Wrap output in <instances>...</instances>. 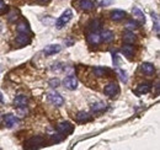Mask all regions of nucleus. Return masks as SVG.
I'll return each mask as SVG.
<instances>
[{
    "label": "nucleus",
    "mask_w": 160,
    "mask_h": 150,
    "mask_svg": "<svg viewBox=\"0 0 160 150\" xmlns=\"http://www.w3.org/2000/svg\"><path fill=\"white\" fill-rule=\"evenodd\" d=\"M38 4H48L51 0H36Z\"/></svg>",
    "instance_id": "31"
},
{
    "label": "nucleus",
    "mask_w": 160,
    "mask_h": 150,
    "mask_svg": "<svg viewBox=\"0 0 160 150\" xmlns=\"http://www.w3.org/2000/svg\"><path fill=\"white\" fill-rule=\"evenodd\" d=\"M74 131V126L69 122H62L57 126V133H59L63 138L68 137L69 134H72Z\"/></svg>",
    "instance_id": "3"
},
{
    "label": "nucleus",
    "mask_w": 160,
    "mask_h": 150,
    "mask_svg": "<svg viewBox=\"0 0 160 150\" xmlns=\"http://www.w3.org/2000/svg\"><path fill=\"white\" fill-rule=\"evenodd\" d=\"M63 84H64L65 89H68V90H77L78 89V79L75 76H73V75L67 76L63 80Z\"/></svg>",
    "instance_id": "5"
},
{
    "label": "nucleus",
    "mask_w": 160,
    "mask_h": 150,
    "mask_svg": "<svg viewBox=\"0 0 160 150\" xmlns=\"http://www.w3.org/2000/svg\"><path fill=\"white\" fill-rule=\"evenodd\" d=\"M5 11H6V6H5L4 1H2V0H0V14H4Z\"/></svg>",
    "instance_id": "30"
},
{
    "label": "nucleus",
    "mask_w": 160,
    "mask_h": 150,
    "mask_svg": "<svg viewBox=\"0 0 160 150\" xmlns=\"http://www.w3.org/2000/svg\"><path fill=\"white\" fill-rule=\"evenodd\" d=\"M47 100L53 105V106H57V107H60V106H63V103H64V98H63V96L58 92H56V91H52V92H48L47 94Z\"/></svg>",
    "instance_id": "4"
},
{
    "label": "nucleus",
    "mask_w": 160,
    "mask_h": 150,
    "mask_svg": "<svg viewBox=\"0 0 160 150\" xmlns=\"http://www.w3.org/2000/svg\"><path fill=\"white\" fill-rule=\"evenodd\" d=\"M91 119V116L85 111H80L78 114H77V121L79 123H85V122H89Z\"/></svg>",
    "instance_id": "20"
},
{
    "label": "nucleus",
    "mask_w": 160,
    "mask_h": 150,
    "mask_svg": "<svg viewBox=\"0 0 160 150\" xmlns=\"http://www.w3.org/2000/svg\"><path fill=\"white\" fill-rule=\"evenodd\" d=\"M116 72H117V74H118V76H120L121 81L126 84V82L128 81V76H127V73H126V72H123L122 69H116Z\"/></svg>",
    "instance_id": "25"
},
{
    "label": "nucleus",
    "mask_w": 160,
    "mask_h": 150,
    "mask_svg": "<svg viewBox=\"0 0 160 150\" xmlns=\"http://www.w3.org/2000/svg\"><path fill=\"white\" fill-rule=\"evenodd\" d=\"M0 102H4V97H2V94L0 92Z\"/></svg>",
    "instance_id": "32"
},
{
    "label": "nucleus",
    "mask_w": 160,
    "mask_h": 150,
    "mask_svg": "<svg viewBox=\"0 0 160 150\" xmlns=\"http://www.w3.org/2000/svg\"><path fill=\"white\" fill-rule=\"evenodd\" d=\"M78 6L84 11H91L95 8V4L92 0H79Z\"/></svg>",
    "instance_id": "13"
},
{
    "label": "nucleus",
    "mask_w": 160,
    "mask_h": 150,
    "mask_svg": "<svg viewBox=\"0 0 160 150\" xmlns=\"http://www.w3.org/2000/svg\"><path fill=\"white\" fill-rule=\"evenodd\" d=\"M138 27V23L137 22H134V21H128L127 22V28H129V30H136Z\"/></svg>",
    "instance_id": "28"
},
{
    "label": "nucleus",
    "mask_w": 160,
    "mask_h": 150,
    "mask_svg": "<svg viewBox=\"0 0 160 150\" xmlns=\"http://www.w3.org/2000/svg\"><path fill=\"white\" fill-rule=\"evenodd\" d=\"M103 92H105V95H107L110 97H113V96H116L120 92V88H118V85L116 82H110V84H107L105 86Z\"/></svg>",
    "instance_id": "6"
},
{
    "label": "nucleus",
    "mask_w": 160,
    "mask_h": 150,
    "mask_svg": "<svg viewBox=\"0 0 160 150\" xmlns=\"http://www.w3.org/2000/svg\"><path fill=\"white\" fill-rule=\"evenodd\" d=\"M18 32H19V33H26V35L32 36L31 30H30V27H28V25H27L26 22H21V23L18 25Z\"/></svg>",
    "instance_id": "21"
},
{
    "label": "nucleus",
    "mask_w": 160,
    "mask_h": 150,
    "mask_svg": "<svg viewBox=\"0 0 160 150\" xmlns=\"http://www.w3.org/2000/svg\"><path fill=\"white\" fill-rule=\"evenodd\" d=\"M30 42H31V36L26 33H19L18 37L15 38V43L18 47H23L26 44H30Z\"/></svg>",
    "instance_id": "9"
},
{
    "label": "nucleus",
    "mask_w": 160,
    "mask_h": 150,
    "mask_svg": "<svg viewBox=\"0 0 160 150\" xmlns=\"http://www.w3.org/2000/svg\"><path fill=\"white\" fill-rule=\"evenodd\" d=\"M86 39H88V43L91 44V46H98V44H100L101 43V36L96 32V31L90 32V33L88 35Z\"/></svg>",
    "instance_id": "11"
},
{
    "label": "nucleus",
    "mask_w": 160,
    "mask_h": 150,
    "mask_svg": "<svg viewBox=\"0 0 160 150\" xmlns=\"http://www.w3.org/2000/svg\"><path fill=\"white\" fill-rule=\"evenodd\" d=\"M123 41L126 43H133L136 41V36H134V33L132 31H126L123 33Z\"/></svg>",
    "instance_id": "23"
},
{
    "label": "nucleus",
    "mask_w": 160,
    "mask_h": 150,
    "mask_svg": "<svg viewBox=\"0 0 160 150\" xmlns=\"http://www.w3.org/2000/svg\"><path fill=\"white\" fill-rule=\"evenodd\" d=\"M153 15V21H154V28H155V33H157V36H159V18H158V15L157 14H152Z\"/></svg>",
    "instance_id": "26"
},
{
    "label": "nucleus",
    "mask_w": 160,
    "mask_h": 150,
    "mask_svg": "<svg viewBox=\"0 0 160 150\" xmlns=\"http://www.w3.org/2000/svg\"><path fill=\"white\" fill-rule=\"evenodd\" d=\"M113 2V0H99V5L100 6H108V5H111Z\"/></svg>",
    "instance_id": "29"
},
{
    "label": "nucleus",
    "mask_w": 160,
    "mask_h": 150,
    "mask_svg": "<svg viewBox=\"0 0 160 150\" xmlns=\"http://www.w3.org/2000/svg\"><path fill=\"white\" fill-rule=\"evenodd\" d=\"M132 14H133L134 19L140 21V23H145V16H144V14H143V11H142L140 9H138V8H133Z\"/></svg>",
    "instance_id": "19"
},
{
    "label": "nucleus",
    "mask_w": 160,
    "mask_h": 150,
    "mask_svg": "<svg viewBox=\"0 0 160 150\" xmlns=\"http://www.w3.org/2000/svg\"><path fill=\"white\" fill-rule=\"evenodd\" d=\"M91 110H92V112H95V113L102 112V111H105V110H106V105H105L103 102H96V103H92V105H91Z\"/></svg>",
    "instance_id": "22"
},
{
    "label": "nucleus",
    "mask_w": 160,
    "mask_h": 150,
    "mask_svg": "<svg viewBox=\"0 0 160 150\" xmlns=\"http://www.w3.org/2000/svg\"><path fill=\"white\" fill-rule=\"evenodd\" d=\"M72 19H73V11H72L70 9H68V10H65L59 18H58V20L56 21V27H57L58 30L63 28Z\"/></svg>",
    "instance_id": "2"
},
{
    "label": "nucleus",
    "mask_w": 160,
    "mask_h": 150,
    "mask_svg": "<svg viewBox=\"0 0 160 150\" xmlns=\"http://www.w3.org/2000/svg\"><path fill=\"white\" fill-rule=\"evenodd\" d=\"M100 36H101V41H103L105 43H110V42H112L113 38H115L113 32H112V31H108V30L102 31V33H101Z\"/></svg>",
    "instance_id": "17"
},
{
    "label": "nucleus",
    "mask_w": 160,
    "mask_h": 150,
    "mask_svg": "<svg viewBox=\"0 0 160 150\" xmlns=\"http://www.w3.org/2000/svg\"><path fill=\"white\" fill-rule=\"evenodd\" d=\"M92 73L98 78H107L112 74V72L108 68H103V67H94L92 68Z\"/></svg>",
    "instance_id": "8"
},
{
    "label": "nucleus",
    "mask_w": 160,
    "mask_h": 150,
    "mask_svg": "<svg viewBox=\"0 0 160 150\" xmlns=\"http://www.w3.org/2000/svg\"><path fill=\"white\" fill-rule=\"evenodd\" d=\"M140 70L142 73L145 75H153L155 73V67L152 63H143L140 65Z\"/></svg>",
    "instance_id": "15"
},
{
    "label": "nucleus",
    "mask_w": 160,
    "mask_h": 150,
    "mask_svg": "<svg viewBox=\"0 0 160 150\" xmlns=\"http://www.w3.org/2000/svg\"><path fill=\"white\" fill-rule=\"evenodd\" d=\"M60 84V80L58 78H54V79H51L49 80V86L51 88H58Z\"/></svg>",
    "instance_id": "27"
},
{
    "label": "nucleus",
    "mask_w": 160,
    "mask_h": 150,
    "mask_svg": "<svg viewBox=\"0 0 160 150\" xmlns=\"http://www.w3.org/2000/svg\"><path fill=\"white\" fill-rule=\"evenodd\" d=\"M62 51V47L59 44H49V46H46L44 49H43V53L44 56L49 57V56H54L57 53H59Z\"/></svg>",
    "instance_id": "10"
},
{
    "label": "nucleus",
    "mask_w": 160,
    "mask_h": 150,
    "mask_svg": "<svg viewBox=\"0 0 160 150\" xmlns=\"http://www.w3.org/2000/svg\"><path fill=\"white\" fill-rule=\"evenodd\" d=\"M1 31H2V23L0 22V32H1Z\"/></svg>",
    "instance_id": "33"
},
{
    "label": "nucleus",
    "mask_w": 160,
    "mask_h": 150,
    "mask_svg": "<svg viewBox=\"0 0 160 150\" xmlns=\"http://www.w3.org/2000/svg\"><path fill=\"white\" fill-rule=\"evenodd\" d=\"M124 16H126V12L123 10H113L110 14V18L113 21H121L122 19H124Z\"/></svg>",
    "instance_id": "18"
},
{
    "label": "nucleus",
    "mask_w": 160,
    "mask_h": 150,
    "mask_svg": "<svg viewBox=\"0 0 160 150\" xmlns=\"http://www.w3.org/2000/svg\"><path fill=\"white\" fill-rule=\"evenodd\" d=\"M46 144H47V142L43 135H35L25 143V148L26 149H38V148L46 147Z\"/></svg>",
    "instance_id": "1"
},
{
    "label": "nucleus",
    "mask_w": 160,
    "mask_h": 150,
    "mask_svg": "<svg viewBox=\"0 0 160 150\" xmlns=\"http://www.w3.org/2000/svg\"><path fill=\"white\" fill-rule=\"evenodd\" d=\"M27 102H28V98H27L26 95H18V96L15 97V100H14V106H15L16 108L26 107Z\"/></svg>",
    "instance_id": "12"
},
{
    "label": "nucleus",
    "mask_w": 160,
    "mask_h": 150,
    "mask_svg": "<svg viewBox=\"0 0 160 150\" xmlns=\"http://www.w3.org/2000/svg\"><path fill=\"white\" fill-rule=\"evenodd\" d=\"M100 27H101V22H100V20L99 19L92 20V21L89 23V28H90L91 31H98Z\"/></svg>",
    "instance_id": "24"
},
{
    "label": "nucleus",
    "mask_w": 160,
    "mask_h": 150,
    "mask_svg": "<svg viewBox=\"0 0 160 150\" xmlns=\"http://www.w3.org/2000/svg\"><path fill=\"white\" fill-rule=\"evenodd\" d=\"M122 54L124 57H127L128 59H132L133 58V54H134V48L128 43V44H124L122 47Z\"/></svg>",
    "instance_id": "16"
},
{
    "label": "nucleus",
    "mask_w": 160,
    "mask_h": 150,
    "mask_svg": "<svg viewBox=\"0 0 160 150\" xmlns=\"http://www.w3.org/2000/svg\"><path fill=\"white\" fill-rule=\"evenodd\" d=\"M4 123H5V126H6L8 128H14V127H16V126L20 123V121H19V118H18L16 116L9 113V114H6V116L4 117Z\"/></svg>",
    "instance_id": "7"
},
{
    "label": "nucleus",
    "mask_w": 160,
    "mask_h": 150,
    "mask_svg": "<svg viewBox=\"0 0 160 150\" xmlns=\"http://www.w3.org/2000/svg\"><path fill=\"white\" fill-rule=\"evenodd\" d=\"M150 90H152V84L150 82H142L140 85L137 86V89H136L134 92L137 95H144V94H148Z\"/></svg>",
    "instance_id": "14"
}]
</instances>
